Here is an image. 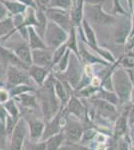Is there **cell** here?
<instances>
[{"instance_id": "obj_16", "label": "cell", "mask_w": 134, "mask_h": 150, "mask_svg": "<svg viewBox=\"0 0 134 150\" xmlns=\"http://www.w3.org/2000/svg\"><path fill=\"white\" fill-rule=\"evenodd\" d=\"M128 110L129 107H127V109H124L122 112L119 114L117 117V119L115 120L114 123V127H113V136L115 137V139H120L124 137V135L126 134L128 128Z\"/></svg>"}, {"instance_id": "obj_33", "label": "cell", "mask_w": 134, "mask_h": 150, "mask_svg": "<svg viewBox=\"0 0 134 150\" xmlns=\"http://www.w3.org/2000/svg\"><path fill=\"white\" fill-rule=\"evenodd\" d=\"M97 135L96 130L93 129V128H87V129L84 130V133L82 135V138L80 140L79 143L81 144H86V143H90L95 139Z\"/></svg>"}, {"instance_id": "obj_42", "label": "cell", "mask_w": 134, "mask_h": 150, "mask_svg": "<svg viewBox=\"0 0 134 150\" xmlns=\"http://www.w3.org/2000/svg\"><path fill=\"white\" fill-rule=\"evenodd\" d=\"M5 75H6V68L4 67V65L2 64V62L0 61V83H1V82L4 83Z\"/></svg>"}, {"instance_id": "obj_35", "label": "cell", "mask_w": 134, "mask_h": 150, "mask_svg": "<svg viewBox=\"0 0 134 150\" xmlns=\"http://www.w3.org/2000/svg\"><path fill=\"white\" fill-rule=\"evenodd\" d=\"M10 97V94H9L8 89L5 88L4 86L0 87V103L4 104L9 100Z\"/></svg>"}, {"instance_id": "obj_6", "label": "cell", "mask_w": 134, "mask_h": 150, "mask_svg": "<svg viewBox=\"0 0 134 150\" xmlns=\"http://www.w3.org/2000/svg\"><path fill=\"white\" fill-rule=\"evenodd\" d=\"M83 70L84 68L82 67V61L74 53L71 52L69 64H68L66 71L61 75H63L64 80L67 83H69V85L75 90L78 87L80 81H81L82 77H83L84 74Z\"/></svg>"}, {"instance_id": "obj_24", "label": "cell", "mask_w": 134, "mask_h": 150, "mask_svg": "<svg viewBox=\"0 0 134 150\" xmlns=\"http://www.w3.org/2000/svg\"><path fill=\"white\" fill-rule=\"evenodd\" d=\"M92 98L102 99V100H105L107 102L113 104V105H115V106H117L118 104H120L118 96L116 95V93L114 92V91L106 90V89H103V88H101V87L98 89V91H97L96 94H95Z\"/></svg>"}, {"instance_id": "obj_29", "label": "cell", "mask_w": 134, "mask_h": 150, "mask_svg": "<svg viewBox=\"0 0 134 150\" xmlns=\"http://www.w3.org/2000/svg\"><path fill=\"white\" fill-rule=\"evenodd\" d=\"M72 0H50L47 8H57L62 10L70 11L72 8Z\"/></svg>"}, {"instance_id": "obj_12", "label": "cell", "mask_w": 134, "mask_h": 150, "mask_svg": "<svg viewBox=\"0 0 134 150\" xmlns=\"http://www.w3.org/2000/svg\"><path fill=\"white\" fill-rule=\"evenodd\" d=\"M0 61L4 65V67L7 69L8 66H15L22 68L25 70L29 69V66H27L25 63H23L17 55L12 51L11 49L7 48L3 45H0Z\"/></svg>"}, {"instance_id": "obj_17", "label": "cell", "mask_w": 134, "mask_h": 150, "mask_svg": "<svg viewBox=\"0 0 134 150\" xmlns=\"http://www.w3.org/2000/svg\"><path fill=\"white\" fill-rule=\"evenodd\" d=\"M28 73L30 75L31 79L37 87H40L44 84V82L47 80V78L51 74L50 68H45V67H40L37 65L32 64L28 69Z\"/></svg>"}, {"instance_id": "obj_31", "label": "cell", "mask_w": 134, "mask_h": 150, "mask_svg": "<svg viewBox=\"0 0 134 150\" xmlns=\"http://www.w3.org/2000/svg\"><path fill=\"white\" fill-rule=\"evenodd\" d=\"M99 88L97 87H94L92 86L91 84L86 87H83L81 88L80 90L76 91L77 92V96L78 97H81V98H90V97H93V96L96 94V92L98 91Z\"/></svg>"}, {"instance_id": "obj_39", "label": "cell", "mask_w": 134, "mask_h": 150, "mask_svg": "<svg viewBox=\"0 0 134 150\" xmlns=\"http://www.w3.org/2000/svg\"><path fill=\"white\" fill-rule=\"evenodd\" d=\"M114 13L122 14L124 16L126 15L123 7L120 5V3H119V0H114Z\"/></svg>"}, {"instance_id": "obj_26", "label": "cell", "mask_w": 134, "mask_h": 150, "mask_svg": "<svg viewBox=\"0 0 134 150\" xmlns=\"http://www.w3.org/2000/svg\"><path fill=\"white\" fill-rule=\"evenodd\" d=\"M66 46L68 50H70L71 52L74 53L77 57L81 60L79 55V49H78V41H77V35H76V27H73L71 31L69 32V36H68V39L66 41Z\"/></svg>"}, {"instance_id": "obj_46", "label": "cell", "mask_w": 134, "mask_h": 150, "mask_svg": "<svg viewBox=\"0 0 134 150\" xmlns=\"http://www.w3.org/2000/svg\"><path fill=\"white\" fill-rule=\"evenodd\" d=\"M131 101H132V103H134V87H133L132 93H131Z\"/></svg>"}, {"instance_id": "obj_40", "label": "cell", "mask_w": 134, "mask_h": 150, "mask_svg": "<svg viewBox=\"0 0 134 150\" xmlns=\"http://www.w3.org/2000/svg\"><path fill=\"white\" fill-rule=\"evenodd\" d=\"M8 14H9V12L7 11V9L4 7L3 4L0 3V21L8 17V16H9Z\"/></svg>"}, {"instance_id": "obj_25", "label": "cell", "mask_w": 134, "mask_h": 150, "mask_svg": "<svg viewBox=\"0 0 134 150\" xmlns=\"http://www.w3.org/2000/svg\"><path fill=\"white\" fill-rule=\"evenodd\" d=\"M64 141L65 137L62 132L59 133V134H56L44 141L46 145V150H60L63 146Z\"/></svg>"}, {"instance_id": "obj_19", "label": "cell", "mask_w": 134, "mask_h": 150, "mask_svg": "<svg viewBox=\"0 0 134 150\" xmlns=\"http://www.w3.org/2000/svg\"><path fill=\"white\" fill-rule=\"evenodd\" d=\"M27 31H28V44L30 46L31 50L34 49H46L48 48L46 46L44 40L43 38L39 35V33L36 31V29L33 27V26H29L27 27Z\"/></svg>"}, {"instance_id": "obj_14", "label": "cell", "mask_w": 134, "mask_h": 150, "mask_svg": "<svg viewBox=\"0 0 134 150\" xmlns=\"http://www.w3.org/2000/svg\"><path fill=\"white\" fill-rule=\"evenodd\" d=\"M52 60L53 50L49 48L32 50V64L52 69Z\"/></svg>"}, {"instance_id": "obj_49", "label": "cell", "mask_w": 134, "mask_h": 150, "mask_svg": "<svg viewBox=\"0 0 134 150\" xmlns=\"http://www.w3.org/2000/svg\"><path fill=\"white\" fill-rule=\"evenodd\" d=\"M60 150H67V149H64V148H63V146L61 147V149H60ZM69 150H71V149H69Z\"/></svg>"}, {"instance_id": "obj_34", "label": "cell", "mask_w": 134, "mask_h": 150, "mask_svg": "<svg viewBox=\"0 0 134 150\" xmlns=\"http://www.w3.org/2000/svg\"><path fill=\"white\" fill-rule=\"evenodd\" d=\"M8 138V134L6 131V127H5V122H1L0 121V144L3 147V149L6 146V141Z\"/></svg>"}, {"instance_id": "obj_15", "label": "cell", "mask_w": 134, "mask_h": 150, "mask_svg": "<svg viewBox=\"0 0 134 150\" xmlns=\"http://www.w3.org/2000/svg\"><path fill=\"white\" fill-rule=\"evenodd\" d=\"M18 104L20 109H29V110H40L39 102L36 93H25L13 98Z\"/></svg>"}, {"instance_id": "obj_21", "label": "cell", "mask_w": 134, "mask_h": 150, "mask_svg": "<svg viewBox=\"0 0 134 150\" xmlns=\"http://www.w3.org/2000/svg\"><path fill=\"white\" fill-rule=\"evenodd\" d=\"M83 14H84V0H76L73 3L72 8L70 10L72 22L74 24L75 27L81 25V22L84 18Z\"/></svg>"}, {"instance_id": "obj_22", "label": "cell", "mask_w": 134, "mask_h": 150, "mask_svg": "<svg viewBox=\"0 0 134 150\" xmlns=\"http://www.w3.org/2000/svg\"><path fill=\"white\" fill-rule=\"evenodd\" d=\"M15 32V25L13 22L12 16H8L7 18L0 21V40L5 42Z\"/></svg>"}, {"instance_id": "obj_45", "label": "cell", "mask_w": 134, "mask_h": 150, "mask_svg": "<svg viewBox=\"0 0 134 150\" xmlns=\"http://www.w3.org/2000/svg\"><path fill=\"white\" fill-rule=\"evenodd\" d=\"M126 2H127V5H128V7H129V10L132 12V11H133V6H134L133 0H126Z\"/></svg>"}, {"instance_id": "obj_48", "label": "cell", "mask_w": 134, "mask_h": 150, "mask_svg": "<svg viewBox=\"0 0 134 150\" xmlns=\"http://www.w3.org/2000/svg\"><path fill=\"white\" fill-rule=\"evenodd\" d=\"M3 86V82H1V83H0V87H2Z\"/></svg>"}, {"instance_id": "obj_36", "label": "cell", "mask_w": 134, "mask_h": 150, "mask_svg": "<svg viewBox=\"0 0 134 150\" xmlns=\"http://www.w3.org/2000/svg\"><path fill=\"white\" fill-rule=\"evenodd\" d=\"M116 150H130L128 142L126 141L125 138H122L117 140V145H116Z\"/></svg>"}, {"instance_id": "obj_13", "label": "cell", "mask_w": 134, "mask_h": 150, "mask_svg": "<svg viewBox=\"0 0 134 150\" xmlns=\"http://www.w3.org/2000/svg\"><path fill=\"white\" fill-rule=\"evenodd\" d=\"M65 109L68 114L74 116L79 120L85 119L87 116V110L85 105L81 102L79 97H77L74 94L69 98L67 104L65 105Z\"/></svg>"}, {"instance_id": "obj_5", "label": "cell", "mask_w": 134, "mask_h": 150, "mask_svg": "<svg viewBox=\"0 0 134 150\" xmlns=\"http://www.w3.org/2000/svg\"><path fill=\"white\" fill-rule=\"evenodd\" d=\"M23 84L36 86V84L33 82L28 73V70L15 66L7 67L5 79H4V85H5L4 87L7 89H10L14 86L23 85Z\"/></svg>"}, {"instance_id": "obj_8", "label": "cell", "mask_w": 134, "mask_h": 150, "mask_svg": "<svg viewBox=\"0 0 134 150\" xmlns=\"http://www.w3.org/2000/svg\"><path fill=\"white\" fill-rule=\"evenodd\" d=\"M9 138V150H23L25 140L28 138V124L23 117L19 118Z\"/></svg>"}, {"instance_id": "obj_11", "label": "cell", "mask_w": 134, "mask_h": 150, "mask_svg": "<svg viewBox=\"0 0 134 150\" xmlns=\"http://www.w3.org/2000/svg\"><path fill=\"white\" fill-rule=\"evenodd\" d=\"M4 46L11 49L17 55V57L27 66L30 67L32 65V50L26 40L21 38V40H15L14 42L5 44Z\"/></svg>"}, {"instance_id": "obj_41", "label": "cell", "mask_w": 134, "mask_h": 150, "mask_svg": "<svg viewBox=\"0 0 134 150\" xmlns=\"http://www.w3.org/2000/svg\"><path fill=\"white\" fill-rule=\"evenodd\" d=\"M7 112H6V109L4 107L3 104L0 103V121L1 122H5L6 118H7Z\"/></svg>"}, {"instance_id": "obj_1", "label": "cell", "mask_w": 134, "mask_h": 150, "mask_svg": "<svg viewBox=\"0 0 134 150\" xmlns=\"http://www.w3.org/2000/svg\"><path fill=\"white\" fill-rule=\"evenodd\" d=\"M55 75L51 73L47 80L42 86L37 87L36 95L39 102V107L41 111V116L45 123L51 121L56 115L59 113L62 107L59 99L57 98L54 91Z\"/></svg>"}, {"instance_id": "obj_52", "label": "cell", "mask_w": 134, "mask_h": 150, "mask_svg": "<svg viewBox=\"0 0 134 150\" xmlns=\"http://www.w3.org/2000/svg\"><path fill=\"white\" fill-rule=\"evenodd\" d=\"M132 51H134V50H132Z\"/></svg>"}, {"instance_id": "obj_7", "label": "cell", "mask_w": 134, "mask_h": 150, "mask_svg": "<svg viewBox=\"0 0 134 150\" xmlns=\"http://www.w3.org/2000/svg\"><path fill=\"white\" fill-rule=\"evenodd\" d=\"M84 10L86 12L87 20H90L91 22H94L98 25H110L115 22H117L118 19L112 15L107 14L102 9L101 2L99 3H87L84 7Z\"/></svg>"}, {"instance_id": "obj_4", "label": "cell", "mask_w": 134, "mask_h": 150, "mask_svg": "<svg viewBox=\"0 0 134 150\" xmlns=\"http://www.w3.org/2000/svg\"><path fill=\"white\" fill-rule=\"evenodd\" d=\"M90 110L89 114L92 120L94 118H102L107 121H115L119 116L115 105L99 98H92Z\"/></svg>"}, {"instance_id": "obj_20", "label": "cell", "mask_w": 134, "mask_h": 150, "mask_svg": "<svg viewBox=\"0 0 134 150\" xmlns=\"http://www.w3.org/2000/svg\"><path fill=\"white\" fill-rule=\"evenodd\" d=\"M81 28L83 30V34L86 38V43L88 46L91 47V49H94V48L98 47V44H97V39H96V34L94 32V29L92 28V26L90 25L89 21L87 20L86 18H83L81 22Z\"/></svg>"}, {"instance_id": "obj_51", "label": "cell", "mask_w": 134, "mask_h": 150, "mask_svg": "<svg viewBox=\"0 0 134 150\" xmlns=\"http://www.w3.org/2000/svg\"><path fill=\"white\" fill-rule=\"evenodd\" d=\"M36 2H37V0H36Z\"/></svg>"}, {"instance_id": "obj_2", "label": "cell", "mask_w": 134, "mask_h": 150, "mask_svg": "<svg viewBox=\"0 0 134 150\" xmlns=\"http://www.w3.org/2000/svg\"><path fill=\"white\" fill-rule=\"evenodd\" d=\"M111 79L113 91L118 96L120 104H126L131 101V93H132L134 84L131 81L126 69L118 68L114 70L112 72Z\"/></svg>"}, {"instance_id": "obj_44", "label": "cell", "mask_w": 134, "mask_h": 150, "mask_svg": "<svg viewBox=\"0 0 134 150\" xmlns=\"http://www.w3.org/2000/svg\"><path fill=\"white\" fill-rule=\"evenodd\" d=\"M126 71L128 72L129 77H130L131 81H132L133 84H134V67L133 68H130V69H126Z\"/></svg>"}, {"instance_id": "obj_23", "label": "cell", "mask_w": 134, "mask_h": 150, "mask_svg": "<svg viewBox=\"0 0 134 150\" xmlns=\"http://www.w3.org/2000/svg\"><path fill=\"white\" fill-rule=\"evenodd\" d=\"M0 3L3 4L9 14H11V16L23 14L27 9V6L18 2L17 0H0Z\"/></svg>"}, {"instance_id": "obj_37", "label": "cell", "mask_w": 134, "mask_h": 150, "mask_svg": "<svg viewBox=\"0 0 134 150\" xmlns=\"http://www.w3.org/2000/svg\"><path fill=\"white\" fill-rule=\"evenodd\" d=\"M134 126V103L129 106L128 110V128Z\"/></svg>"}, {"instance_id": "obj_30", "label": "cell", "mask_w": 134, "mask_h": 150, "mask_svg": "<svg viewBox=\"0 0 134 150\" xmlns=\"http://www.w3.org/2000/svg\"><path fill=\"white\" fill-rule=\"evenodd\" d=\"M23 150H46L44 141H32L29 138L25 140Z\"/></svg>"}, {"instance_id": "obj_9", "label": "cell", "mask_w": 134, "mask_h": 150, "mask_svg": "<svg viewBox=\"0 0 134 150\" xmlns=\"http://www.w3.org/2000/svg\"><path fill=\"white\" fill-rule=\"evenodd\" d=\"M45 14L48 20L59 25L60 27H62L68 33L74 27L71 15H70V11L57 8H45Z\"/></svg>"}, {"instance_id": "obj_3", "label": "cell", "mask_w": 134, "mask_h": 150, "mask_svg": "<svg viewBox=\"0 0 134 150\" xmlns=\"http://www.w3.org/2000/svg\"><path fill=\"white\" fill-rule=\"evenodd\" d=\"M68 36H69V33L66 32L62 27L48 20L43 40L49 49L55 50L56 48L65 44L68 39Z\"/></svg>"}, {"instance_id": "obj_28", "label": "cell", "mask_w": 134, "mask_h": 150, "mask_svg": "<svg viewBox=\"0 0 134 150\" xmlns=\"http://www.w3.org/2000/svg\"><path fill=\"white\" fill-rule=\"evenodd\" d=\"M4 107L6 109L7 114L9 116H11L14 119H19L21 117V111L19 108L18 104L16 103V101L13 98H10L6 103L3 104Z\"/></svg>"}, {"instance_id": "obj_18", "label": "cell", "mask_w": 134, "mask_h": 150, "mask_svg": "<svg viewBox=\"0 0 134 150\" xmlns=\"http://www.w3.org/2000/svg\"><path fill=\"white\" fill-rule=\"evenodd\" d=\"M131 30H132V22H130L128 19L122 21L119 24L118 28L116 29L115 33H114L116 43H119V44L126 43V41L130 36Z\"/></svg>"}, {"instance_id": "obj_27", "label": "cell", "mask_w": 134, "mask_h": 150, "mask_svg": "<svg viewBox=\"0 0 134 150\" xmlns=\"http://www.w3.org/2000/svg\"><path fill=\"white\" fill-rule=\"evenodd\" d=\"M9 94H10L11 98H15L17 96L21 95V94H25V93H36L37 91V87L32 86V85H18V86H14L12 88L8 89Z\"/></svg>"}, {"instance_id": "obj_47", "label": "cell", "mask_w": 134, "mask_h": 150, "mask_svg": "<svg viewBox=\"0 0 134 150\" xmlns=\"http://www.w3.org/2000/svg\"><path fill=\"white\" fill-rule=\"evenodd\" d=\"M105 150H114V148H113V146H108Z\"/></svg>"}, {"instance_id": "obj_43", "label": "cell", "mask_w": 134, "mask_h": 150, "mask_svg": "<svg viewBox=\"0 0 134 150\" xmlns=\"http://www.w3.org/2000/svg\"><path fill=\"white\" fill-rule=\"evenodd\" d=\"M50 0H37V5H39L38 7H40V8H47L48 4H49Z\"/></svg>"}, {"instance_id": "obj_38", "label": "cell", "mask_w": 134, "mask_h": 150, "mask_svg": "<svg viewBox=\"0 0 134 150\" xmlns=\"http://www.w3.org/2000/svg\"><path fill=\"white\" fill-rule=\"evenodd\" d=\"M17 1L24 4V5L27 6V7H32V8H34V9L38 8V5H37V2H36V0H17Z\"/></svg>"}, {"instance_id": "obj_32", "label": "cell", "mask_w": 134, "mask_h": 150, "mask_svg": "<svg viewBox=\"0 0 134 150\" xmlns=\"http://www.w3.org/2000/svg\"><path fill=\"white\" fill-rule=\"evenodd\" d=\"M68 50V48L66 46V44H63L61 46H59L58 48H56L55 50H53V60H52V68L55 66L58 62L60 61V59L63 57V55L65 54Z\"/></svg>"}, {"instance_id": "obj_50", "label": "cell", "mask_w": 134, "mask_h": 150, "mask_svg": "<svg viewBox=\"0 0 134 150\" xmlns=\"http://www.w3.org/2000/svg\"><path fill=\"white\" fill-rule=\"evenodd\" d=\"M130 150H134V146H133V147H131V148H130Z\"/></svg>"}, {"instance_id": "obj_10", "label": "cell", "mask_w": 134, "mask_h": 150, "mask_svg": "<svg viewBox=\"0 0 134 150\" xmlns=\"http://www.w3.org/2000/svg\"><path fill=\"white\" fill-rule=\"evenodd\" d=\"M75 118V117H74ZM69 117L65 126L63 127L62 133L65 137V141L70 143H79L84 133V124L79 119Z\"/></svg>"}]
</instances>
